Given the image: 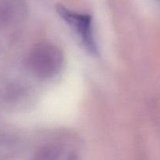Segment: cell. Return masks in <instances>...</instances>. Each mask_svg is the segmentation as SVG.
Masks as SVG:
<instances>
[{"label": "cell", "mask_w": 160, "mask_h": 160, "mask_svg": "<svg viewBox=\"0 0 160 160\" xmlns=\"http://www.w3.org/2000/svg\"><path fill=\"white\" fill-rule=\"evenodd\" d=\"M64 57L61 49L49 42L34 46L28 53L25 66L35 77L47 79L58 75L64 66Z\"/></svg>", "instance_id": "6da1fadb"}, {"label": "cell", "mask_w": 160, "mask_h": 160, "mask_svg": "<svg viewBox=\"0 0 160 160\" xmlns=\"http://www.w3.org/2000/svg\"><path fill=\"white\" fill-rule=\"evenodd\" d=\"M64 152L62 144L50 142L38 148L31 160H60Z\"/></svg>", "instance_id": "3957f363"}, {"label": "cell", "mask_w": 160, "mask_h": 160, "mask_svg": "<svg viewBox=\"0 0 160 160\" xmlns=\"http://www.w3.org/2000/svg\"><path fill=\"white\" fill-rule=\"evenodd\" d=\"M57 11L78 36L84 48L91 54H97L98 46L95 39L91 16L71 10L62 5L57 7Z\"/></svg>", "instance_id": "7a4b0ae2"}]
</instances>
